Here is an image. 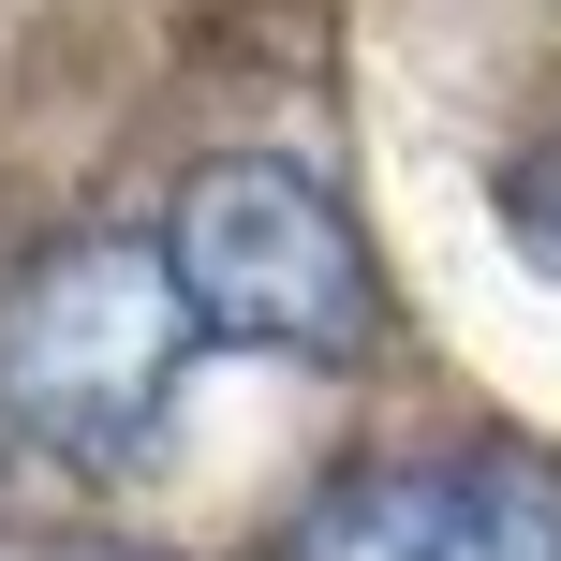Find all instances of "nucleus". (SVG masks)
I'll return each mask as SVG.
<instances>
[{"label": "nucleus", "mask_w": 561, "mask_h": 561, "mask_svg": "<svg viewBox=\"0 0 561 561\" xmlns=\"http://www.w3.org/2000/svg\"><path fill=\"white\" fill-rule=\"evenodd\" d=\"M193 296H178L163 237H59L45 266L0 296V414L59 458H134L163 428L178 369H193Z\"/></svg>", "instance_id": "obj_1"}, {"label": "nucleus", "mask_w": 561, "mask_h": 561, "mask_svg": "<svg viewBox=\"0 0 561 561\" xmlns=\"http://www.w3.org/2000/svg\"><path fill=\"white\" fill-rule=\"evenodd\" d=\"M163 266H178V296H193V325L237 340V355H310V369H340V355H369V325H385L340 193L296 178V163H266V148L207 163L193 193L163 207Z\"/></svg>", "instance_id": "obj_2"}, {"label": "nucleus", "mask_w": 561, "mask_h": 561, "mask_svg": "<svg viewBox=\"0 0 561 561\" xmlns=\"http://www.w3.org/2000/svg\"><path fill=\"white\" fill-rule=\"evenodd\" d=\"M280 561H561V473L547 458H385V473H340L280 533Z\"/></svg>", "instance_id": "obj_3"}, {"label": "nucleus", "mask_w": 561, "mask_h": 561, "mask_svg": "<svg viewBox=\"0 0 561 561\" xmlns=\"http://www.w3.org/2000/svg\"><path fill=\"white\" fill-rule=\"evenodd\" d=\"M503 207H517V237H533V252H561V148L503 163Z\"/></svg>", "instance_id": "obj_4"}]
</instances>
